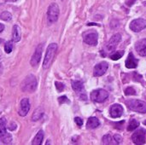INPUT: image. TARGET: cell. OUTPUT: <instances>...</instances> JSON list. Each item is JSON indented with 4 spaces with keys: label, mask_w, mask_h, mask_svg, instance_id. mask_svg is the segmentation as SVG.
I'll list each match as a JSON object with an SVG mask.
<instances>
[{
    "label": "cell",
    "mask_w": 146,
    "mask_h": 145,
    "mask_svg": "<svg viewBox=\"0 0 146 145\" xmlns=\"http://www.w3.org/2000/svg\"><path fill=\"white\" fill-rule=\"evenodd\" d=\"M37 79L36 77L33 74H29L27 75L24 80L21 83V90L25 92L28 93H33L36 91L37 89Z\"/></svg>",
    "instance_id": "6da1fadb"
},
{
    "label": "cell",
    "mask_w": 146,
    "mask_h": 145,
    "mask_svg": "<svg viewBox=\"0 0 146 145\" xmlns=\"http://www.w3.org/2000/svg\"><path fill=\"white\" fill-rule=\"evenodd\" d=\"M57 50V44L55 43H51L50 44L48 45V48L46 50V54H45V57L44 59V62H43V68L44 69L48 68L54 59L55 54Z\"/></svg>",
    "instance_id": "7a4b0ae2"
},
{
    "label": "cell",
    "mask_w": 146,
    "mask_h": 145,
    "mask_svg": "<svg viewBox=\"0 0 146 145\" xmlns=\"http://www.w3.org/2000/svg\"><path fill=\"white\" fill-rule=\"evenodd\" d=\"M127 106L133 111L145 114L146 113V103L138 99H130L126 102Z\"/></svg>",
    "instance_id": "3957f363"
},
{
    "label": "cell",
    "mask_w": 146,
    "mask_h": 145,
    "mask_svg": "<svg viewBox=\"0 0 146 145\" xmlns=\"http://www.w3.org/2000/svg\"><path fill=\"white\" fill-rule=\"evenodd\" d=\"M7 121L5 117L0 119V141L4 144H9L12 142V136L6 131Z\"/></svg>",
    "instance_id": "277c9868"
},
{
    "label": "cell",
    "mask_w": 146,
    "mask_h": 145,
    "mask_svg": "<svg viewBox=\"0 0 146 145\" xmlns=\"http://www.w3.org/2000/svg\"><path fill=\"white\" fill-rule=\"evenodd\" d=\"M121 39V34L119 33H116L115 35H113L111 37V38L110 39V41L105 44L104 48V50L105 53H111V52H114L118 45V44L120 43Z\"/></svg>",
    "instance_id": "5b68a950"
},
{
    "label": "cell",
    "mask_w": 146,
    "mask_h": 145,
    "mask_svg": "<svg viewBox=\"0 0 146 145\" xmlns=\"http://www.w3.org/2000/svg\"><path fill=\"white\" fill-rule=\"evenodd\" d=\"M59 13H60L59 7L56 3H53L49 6L47 11V19L50 24H52L58 20Z\"/></svg>",
    "instance_id": "8992f818"
},
{
    "label": "cell",
    "mask_w": 146,
    "mask_h": 145,
    "mask_svg": "<svg viewBox=\"0 0 146 145\" xmlns=\"http://www.w3.org/2000/svg\"><path fill=\"white\" fill-rule=\"evenodd\" d=\"M109 97V92L104 89L94 90L91 93V99L96 103H104Z\"/></svg>",
    "instance_id": "52a82bcc"
},
{
    "label": "cell",
    "mask_w": 146,
    "mask_h": 145,
    "mask_svg": "<svg viewBox=\"0 0 146 145\" xmlns=\"http://www.w3.org/2000/svg\"><path fill=\"white\" fill-rule=\"evenodd\" d=\"M133 142L137 145L144 144L146 141V130L144 128H139L132 136Z\"/></svg>",
    "instance_id": "ba28073f"
},
{
    "label": "cell",
    "mask_w": 146,
    "mask_h": 145,
    "mask_svg": "<svg viewBox=\"0 0 146 145\" xmlns=\"http://www.w3.org/2000/svg\"><path fill=\"white\" fill-rule=\"evenodd\" d=\"M84 42L90 45H97L98 40V34L96 31H89L83 35Z\"/></svg>",
    "instance_id": "9c48e42d"
},
{
    "label": "cell",
    "mask_w": 146,
    "mask_h": 145,
    "mask_svg": "<svg viewBox=\"0 0 146 145\" xmlns=\"http://www.w3.org/2000/svg\"><path fill=\"white\" fill-rule=\"evenodd\" d=\"M146 27V21L145 19H135L130 23V29L135 32H139Z\"/></svg>",
    "instance_id": "30bf717a"
},
{
    "label": "cell",
    "mask_w": 146,
    "mask_h": 145,
    "mask_svg": "<svg viewBox=\"0 0 146 145\" xmlns=\"http://www.w3.org/2000/svg\"><path fill=\"white\" fill-rule=\"evenodd\" d=\"M72 88L74 91L80 94V97L82 100H86V95L84 91V85L82 81L80 80H73L72 82Z\"/></svg>",
    "instance_id": "8fae6325"
},
{
    "label": "cell",
    "mask_w": 146,
    "mask_h": 145,
    "mask_svg": "<svg viewBox=\"0 0 146 145\" xmlns=\"http://www.w3.org/2000/svg\"><path fill=\"white\" fill-rule=\"evenodd\" d=\"M43 44H40L37 46V48L35 49V51L31 58V61H30V63L32 66H37L40 60H41V56H42V52H43Z\"/></svg>",
    "instance_id": "7c38bea8"
},
{
    "label": "cell",
    "mask_w": 146,
    "mask_h": 145,
    "mask_svg": "<svg viewBox=\"0 0 146 145\" xmlns=\"http://www.w3.org/2000/svg\"><path fill=\"white\" fill-rule=\"evenodd\" d=\"M108 68H109V65L106 62H102L98 63L94 67L93 75L95 77H99V76L104 75L106 73V71L108 70Z\"/></svg>",
    "instance_id": "4fadbf2b"
},
{
    "label": "cell",
    "mask_w": 146,
    "mask_h": 145,
    "mask_svg": "<svg viewBox=\"0 0 146 145\" xmlns=\"http://www.w3.org/2000/svg\"><path fill=\"white\" fill-rule=\"evenodd\" d=\"M30 110V102L28 98H23L20 103L19 115L21 116H26Z\"/></svg>",
    "instance_id": "5bb4252c"
},
{
    "label": "cell",
    "mask_w": 146,
    "mask_h": 145,
    "mask_svg": "<svg viewBox=\"0 0 146 145\" xmlns=\"http://www.w3.org/2000/svg\"><path fill=\"white\" fill-rule=\"evenodd\" d=\"M110 116L112 118H119L123 114V108L121 104H113L111 107H110Z\"/></svg>",
    "instance_id": "9a60e30c"
},
{
    "label": "cell",
    "mask_w": 146,
    "mask_h": 145,
    "mask_svg": "<svg viewBox=\"0 0 146 145\" xmlns=\"http://www.w3.org/2000/svg\"><path fill=\"white\" fill-rule=\"evenodd\" d=\"M136 51L141 56H146V38L139 40L135 44Z\"/></svg>",
    "instance_id": "2e32d148"
},
{
    "label": "cell",
    "mask_w": 146,
    "mask_h": 145,
    "mask_svg": "<svg viewBox=\"0 0 146 145\" xmlns=\"http://www.w3.org/2000/svg\"><path fill=\"white\" fill-rule=\"evenodd\" d=\"M138 63H139L138 59H136L135 56H133V54L132 52H130L127 56V59L126 61V67L127 68H136L138 66Z\"/></svg>",
    "instance_id": "e0dca14e"
},
{
    "label": "cell",
    "mask_w": 146,
    "mask_h": 145,
    "mask_svg": "<svg viewBox=\"0 0 146 145\" xmlns=\"http://www.w3.org/2000/svg\"><path fill=\"white\" fill-rule=\"evenodd\" d=\"M21 28L18 25H15L12 30V40L14 42H19L21 40Z\"/></svg>",
    "instance_id": "ac0fdd59"
},
{
    "label": "cell",
    "mask_w": 146,
    "mask_h": 145,
    "mask_svg": "<svg viewBox=\"0 0 146 145\" xmlns=\"http://www.w3.org/2000/svg\"><path fill=\"white\" fill-rule=\"evenodd\" d=\"M100 123L98 118L96 117H90L86 123V128L87 129H95L98 126H99Z\"/></svg>",
    "instance_id": "d6986e66"
},
{
    "label": "cell",
    "mask_w": 146,
    "mask_h": 145,
    "mask_svg": "<svg viewBox=\"0 0 146 145\" xmlns=\"http://www.w3.org/2000/svg\"><path fill=\"white\" fill-rule=\"evenodd\" d=\"M43 139H44V132L42 130H40V131H38V132L34 137L32 144L33 145H40L42 144Z\"/></svg>",
    "instance_id": "ffe728a7"
},
{
    "label": "cell",
    "mask_w": 146,
    "mask_h": 145,
    "mask_svg": "<svg viewBox=\"0 0 146 145\" xmlns=\"http://www.w3.org/2000/svg\"><path fill=\"white\" fill-rule=\"evenodd\" d=\"M43 115H44V110H43V109L38 108V109L34 111V113H33V117H32V120H33V121H38V120H40V119L42 118Z\"/></svg>",
    "instance_id": "44dd1931"
},
{
    "label": "cell",
    "mask_w": 146,
    "mask_h": 145,
    "mask_svg": "<svg viewBox=\"0 0 146 145\" xmlns=\"http://www.w3.org/2000/svg\"><path fill=\"white\" fill-rule=\"evenodd\" d=\"M102 143L104 144H115L114 137H112L110 134H106L103 137Z\"/></svg>",
    "instance_id": "7402d4cb"
},
{
    "label": "cell",
    "mask_w": 146,
    "mask_h": 145,
    "mask_svg": "<svg viewBox=\"0 0 146 145\" xmlns=\"http://www.w3.org/2000/svg\"><path fill=\"white\" fill-rule=\"evenodd\" d=\"M139 122L138 121H136V120H131L130 121V122H129V124H128V126H127V131H129V132H132V131H133V130H135L137 127H139Z\"/></svg>",
    "instance_id": "603a6c76"
},
{
    "label": "cell",
    "mask_w": 146,
    "mask_h": 145,
    "mask_svg": "<svg viewBox=\"0 0 146 145\" xmlns=\"http://www.w3.org/2000/svg\"><path fill=\"white\" fill-rule=\"evenodd\" d=\"M0 18L3 20V21H9L12 19V15L8 11H3L1 15H0Z\"/></svg>",
    "instance_id": "cb8c5ba5"
},
{
    "label": "cell",
    "mask_w": 146,
    "mask_h": 145,
    "mask_svg": "<svg viewBox=\"0 0 146 145\" xmlns=\"http://www.w3.org/2000/svg\"><path fill=\"white\" fill-rule=\"evenodd\" d=\"M123 56H124V51L123 50H120V51H117V52L114 53L113 55H111L110 56V59H112L114 61H117L120 58H121Z\"/></svg>",
    "instance_id": "d4e9b609"
},
{
    "label": "cell",
    "mask_w": 146,
    "mask_h": 145,
    "mask_svg": "<svg viewBox=\"0 0 146 145\" xmlns=\"http://www.w3.org/2000/svg\"><path fill=\"white\" fill-rule=\"evenodd\" d=\"M13 50V44H12V41H8L5 45H4V50L7 54H9Z\"/></svg>",
    "instance_id": "484cf974"
},
{
    "label": "cell",
    "mask_w": 146,
    "mask_h": 145,
    "mask_svg": "<svg viewBox=\"0 0 146 145\" xmlns=\"http://www.w3.org/2000/svg\"><path fill=\"white\" fill-rule=\"evenodd\" d=\"M136 91L135 89H133V87H127L126 90H125V95L126 96H134L136 95Z\"/></svg>",
    "instance_id": "4316f807"
},
{
    "label": "cell",
    "mask_w": 146,
    "mask_h": 145,
    "mask_svg": "<svg viewBox=\"0 0 146 145\" xmlns=\"http://www.w3.org/2000/svg\"><path fill=\"white\" fill-rule=\"evenodd\" d=\"M55 85H56V90H57L59 92L62 91L64 90V88H65V85H64V84H62V82L56 81V82H55Z\"/></svg>",
    "instance_id": "83f0119b"
},
{
    "label": "cell",
    "mask_w": 146,
    "mask_h": 145,
    "mask_svg": "<svg viewBox=\"0 0 146 145\" xmlns=\"http://www.w3.org/2000/svg\"><path fill=\"white\" fill-rule=\"evenodd\" d=\"M58 102L60 104H63V103H69V100L66 96H62L60 97H58Z\"/></svg>",
    "instance_id": "f1b7e54d"
},
{
    "label": "cell",
    "mask_w": 146,
    "mask_h": 145,
    "mask_svg": "<svg viewBox=\"0 0 146 145\" xmlns=\"http://www.w3.org/2000/svg\"><path fill=\"white\" fill-rule=\"evenodd\" d=\"M114 139L115 142V144H120L122 142V137L120 134H115L114 136Z\"/></svg>",
    "instance_id": "f546056e"
},
{
    "label": "cell",
    "mask_w": 146,
    "mask_h": 145,
    "mask_svg": "<svg viewBox=\"0 0 146 145\" xmlns=\"http://www.w3.org/2000/svg\"><path fill=\"white\" fill-rule=\"evenodd\" d=\"M74 121H75V123L77 124L78 126H82V125H83V121H82L81 118H80V117H75V118H74Z\"/></svg>",
    "instance_id": "4dcf8cb0"
},
{
    "label": "cell",
    "mask_w": 146,
    "mask_h": 145,
    "mask_svg": "<svg viewBox=\"0 0 146 145\" xmlns=\"http://www.w3.org/2000/svg\"><path fill=\"white\" fill-rule=\"evenodd\" d=\"M15 127H16V125H15L14 122H12V123L10 124V126H9V130H11V131H13V130H15Z\"/></svg>",
    "instance_id": "1f68e13d"
},
{
    "label": "cell",
    "mask_w": 146,
    "mask_h": 145,
    "mask_svg": "<svg viewBox=\"0 0 146 145\" xmlns=\"http://www.w3.org/2000/svg\"><path fill=\"white\" fill-rule=\"evenodd\" d=\"M3 29H4V26H3L2 23H0V32H3Z\"/></svg>",
    "instance_id": "d6a6232c"
},
{
    "label": "cell",
    "mask_w": 146,
    "mask_h": 145,
    "mask_svg": "<svg viewBox=\"0 0 146 145\" xmlns=\"http://www.w3.org/2000/svg\"><path fill=\"white\" fill-rule=\"evenodd\" d=\"M87 25H88V26H100V25L96 24V23H88Z\"/></svg>",
    "instance_id": "836d02e7"
},
{
    "label": "cell",
    "mask_w": 146,
    "mask_h": 145,
    "mask_svg": "<svg viewBox=\"0 0 146 145\" xmlns=\"http://www.w3.org/2000/svg\"><path fill=\"white\" fill-rule=\"evenodd\" d=\"M5 2H16L17 0H3Z\"/></svg>",
    "instance_id": "e575fe53"
},
{
    "label": "cell",
    "mask_w": 146,
    "mask_h": 145,
    "mask_svg": "<svg viewBox=\"0 0 146 145\" xmlns=\"http://www.w3.org/2000/svg\"><path fill=\"white\" fill-rule=\"evenodd\" d=\"M2 72V65H1V63H0V73Z\"/></svg>",
    "instance_id": "d590c367"
},
{
    "label": "cell",
    "mask_w": 146,
    "mask_h": 145,
    "mask_svg": "<svg viewBox=\"0 0 146 145\" xmlns=\"http://www.w3.org/2000/svg\"><path fill=\"white\" fill-rule=\"evenodd\" d=\"M2 42H3V40H2V39H0V43H2Z\"/></svg>",
    "instance_id": "8d00e7d4"
},
{
    "label": "cell",
    "mask_w": 146,
    "mask_h": 145,
    "mask_svg": "<svg viewBox=\"0 0 146 145\" xmlns=\"http://www.w3.org/2000/svg\"><path fill=\"white\" fill-rule=\"evenodd\" d=\"M144 124H145V125H146V121H145V122H144Z\"/></svg>",
    "instance_id": "74e56055"
}]
</instances>
